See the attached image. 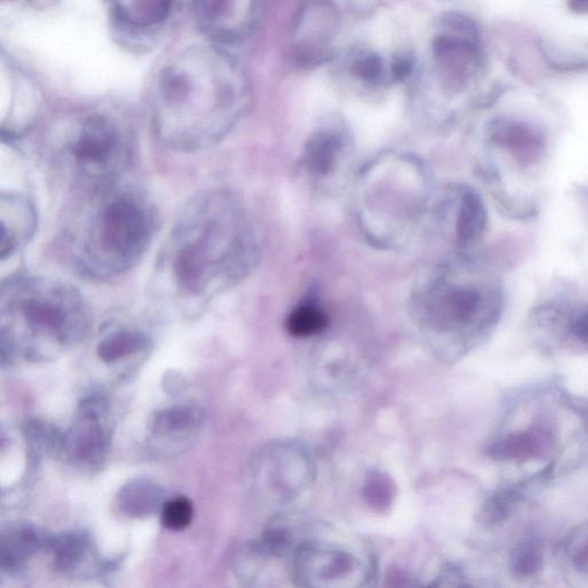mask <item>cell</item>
Instances as JSON below:
<instances>
[{
    "mask_svg": "<svg viewBox=\"0 0 588 588\" xmlns=\"http://www.w3.org/2000/svg\"><path fill=\"white\" fill-rule=\"evenodd\" d=\"M249 106V89L235 61L219 49L192 47L159 69L150 89L155 131L180 152L223 140Z\"/></svg>",
    "mask_w": 588,
    "mask_h": 588,
    "instance_id": "7a4b0ae2",
    "label": "cell"
},
{
    "mask_svg": "<svg viewBox=\"0 0 588 588\" xmlns=\"http://www.w3.org/2000/svg\"><path fill=\"white\" fill-rule=\"evenodd\" d=\"M313 467L301 448L280 445L261 455L258 478L269 497L289 505L300 497L313 479Z\"/></svg>",
    "mask_w": 588,
    "mask_h": 588,
    "instance_id": "30bf717a",
    "label": "cell"
},
{
    "mask_svg": "<svg viewBox=\"0 0 588 588\" xmlns=\"http://www.w3.org/2000/svg\"><path fill=\"white\" fill-rule=\"evenodd\" d=\"M50 541L51 539L34 526L24 524L10 527L2 536V569L8 572L20 571L41 548L50 546Z\"/></svg>",
    "mask_w": 588,
    "mask_h": 588,
    "instance_id": "ac0fdd59",
    "label": "cell"
},
{
    "mask_svg": "<svg viewBox=\"0 0 588 588\" xmlns=\"http://www.w3.org/2000/svg\"><path fill=\"white\" fill-rule=\"evenodd\" d=\"M352 152L353 141L348 129L330 123L309 136L303 149L302 168L311 182L326 188L341 175Z\"/></svg>",
    "mask_w": 588,
    "mask_h": 588,
    "instance_id": "7c38bea8",
    "label": "cell"
},
{
    "mask_svg": "<svg viewBox=\"0 0 588 588\" xmlns=\"http://www.w3.org/2000/svg\"><path fill=\"white\" fill-rule=\"evenodd\" d=\"M203 422V411L196 405H177L157 411L150 422L158 437L179 436L196 431Z\"/></svg>",
    "mask_w": 588,
    "mask_h": 588,
    "instance_id": "7402d4cb",
    "label": "cell"
},
{
    "mask_svg": "<svg viewBox=\"0 0 588 588\" xmlns=\"http://www.w3.org/2000/svg\"><path fill=\"white\" fill-rule=\"evenodd\" d=\"M430 56L439 86L445 90H460L480 61L474 23L461 17L447 19L431 41Z\"/></svg>",
    "mask_w": 588,
    "mask_h": 588,
    "instance_id": "9c48e42d",
    "label": "cell"
},
{
    "mask_svg": "<svg viewBox=\"0 0 588 588\" xmlns=\"http://www.w3.org/2000/svg\"><path fill=\"white\" fill-rule=\"evenodd\" d=\"M542 560L540 544L535 540H527L516 547L511 559V568L517 576L529 577L540 570Z\"/></svg>",
    "mask_w": 588,
    "mask_h": 588,
    "instance_id": "4316f807",
    "label": "cell"
},
{
    "mask_svg": "<svg viewBox=\"0 0 588 588\" xmlns=\"http://www.w3.org/2000/svg\"><path fill=\"white\" fill-rule=\"evenodd\" d=\"M160 515L161 524L166 529L180 532L191 526L195 507L189 498L178 497L166 501Z\"/></svg>",
    "mask_w": 588,
    "mask_h": 588,
    "instance_id": "d4e9b609",
    "label": "cell"
},
{
    "mask_svg": "<svg viewBox=\"0 0 588 588\" xmlns=\"http://www.w3.org/2000/svg\"><path fill=\"white\" fill-rule=\"evenodd\" d=\"M188 387L187 379L178 371H169L163 377L162 388L169 396H178Z\"/></svg>",
    "mask_w": 588,
    "mask_h": 588,
    "instance_id": "f1b7e54d",
    "label": "cell"
},
{
    "mask_svg": "<svg viewBox=\"0 0 588 588\" xmlns=\"http://www.w3.org/2000/svg\"><path fill=\"white\" fill-rule=\"evenodd\" d=\"M572 333L584 343H588V311L579 316L572 323Z\"/></svg>",
    "mask_w": 588,
    "mask_h": 588,
    "instance_id": "f546056e",
    "label": "cell"
},
{
    "mask_svg": "<svg viewBox=\"0 0 588 588\" xmlns=\"http://www.w3.org/2000/svg\"><path fill=\"white\" fill-rule=\"evenodd\" d=\"M446 199L452 209L444 202V210L454 215V231L456 243L466 249L479 239L487 228L488 215L480 197L471 189L460 188L452 190Z\"/></svg>",
    "mask_w": 588,
    "mask_h": 588,
    "instance_id": "2e32d148",
    "label": "cell"
},
{
    "mask_svg": "<svg viewBox=\"0 0 588 588\" xmlns=\"http://www.w3.org/2000/svg\"><path fill=\"white\" fill-rule=\"evenodd\" d=\"M350 72L357 80L369 87H378L392 81L391 63L387 67L385 59L372 52L356 54L350 63Z\"/></svg>",
    "mask_w": 588,
    "mask_h": 588,
    "instance_id": "cb8c5ba5",
    "label": "cell"
},
{
    "mask_svg": "<svg viewBox=\"0 0 588 588\" xmlns=\"http://www.w3.org/2000/svg\"><path fill=\"white\" fill-rule=\"evenodd\" d=\"M514 497L509 494H505L496 497L487 506L486 515L491 522H499L509 514Z\"/></svg>",
    "mask_w": 588,
    "mask_h": 588,
    "instance_id": "83f0119b",
    "label": "cell"
},
{
    "mask_svg": "<svg viewBox=\"0 0 588 588\" xmlns=\"http://www.w3.org/2000/svg\"><path fill=\"white\" fill-rule=\"evenodd\" d=\"M569 9L577 14H588V0H568Z\"/></svg>",
    "mask_w": 588,
    "mask_h": 588,
    "instance_id": "4dcf8cb0",
    "label": "cell"
},
{
    "mask_svg": "<svg viewBox=\"0 0 588 588\" xmlns=\"http://www.w3.org/2000/svg\"><path fill=\"white\" fill-rule=\"evenodd\" d=\"M157 216L140 191L120 186L77 191L59 233L64 261L94 280H111L132 269L148 251Z\"/></svg>",
    "mask_w": 588,
    "mask_h": 588,
    "instance_id": "3957f363",
    "label": "cell"
},
{
    "mask_svg": "<svg viewBox=\"0 0 588 588\" xmlns=\"http://www.w3.org/2000/svg\"><path fill=\"white\" fill-rule=\"evenodd\" d=\"M539 452V442L530 433L514 435L496 445L495 457L498 459L524 460L535 457Z\"/></svg>",
    "mask_w": 588,
    "mask_h": 588,
    "instance_id": "484cf974",
    "label": "cell"
},
{
    "mask_svg": "<svg viewBox=\"0 0 588 588\" xmlns=\"http://www.w3.org/2000/svg\"><path fill=\"white\" fill-rule=\"evenodd\" d=\"M56 568L64 574H73L92 556L91 537L83 531H72L52 538L50 546Z\"/></svg>",
    "mask_w": 588,
    "mask_h": 588,
    "instance_id": "44dd1931",
    "label": "cell"
},
{
    "mask_svg": "<svg viewBox=\"0 0 588 588\" xmlns=\"http://www.w3.org/2000/svg\"><path fill=\"white\" fill-rule=\"evenodd\" d=\"M501 298L488 272L467 258L429 269L415 285L410 316L437 352L457 351L498 318Z\"/></svg>",
    "mask_w": 588,
    "mask_h": 588,
    "instance_id": "277c9868",
    "label": "cell"
},
{
    "mask_svg": "<svg viewBox=\"0 0 588 588\" xmlns=\"http://www.w3.org/2000/svg\"><path fill=\"white\" fill-rule=\"evenodd\" d=\"M286 327L293 337H315L328 329L329 318L317 298L308 297L290 311Z\"/></svg>",
    "mask_w": 588,
    "mask_h": 588,
    "instance_id": "603a6c76",
    "label": "cell"
},
{
    "mask_svg": "<svg viewBox=\"0 0 588 588\" xmlns=\"http://www.w3.org/2000/svg\"><path fill=\"white\" fill-rule=\"evenodd\" d=\"M337 28V13L326 2L308 6L296 27V56L303 63L321 61L328 53Z\"/></svg>",
    "mask_w": 588,
    "mask_h": 588,
    "instance_id": "5bb4252c",
    "label": "cell"
},
{
    "mask_svg": "<svg viewBox=\"0 0 588 588\" xmlns=\"http://www.w3.org/2000/svg\"><path fill=\"white\" fill-rule=\"evenodd\" d=\"M258 256L243 206L227 191L203 192L187 205L160 250L153 295L185 318L196 317L243 281Z\"/></svg>",
    "mask_w": 588,
    "mask_h": 588,
    "instance_id": "6da1fadb",
    "label": "cell"
},
{
    "mask_svg": "<svg viewBox=\"0 0 588 588\" xmlns=\"http://www.w3.org/2000/svg\"><path fill=\"white\" fill-rule=\"evenodd\" d=\"M363 560L346 550L323 542H305L297 548L293 575L305 587H356L370 578Z\"/></svg>",
    "mask_w": 588,
    "mask_h": 588,
    "instance_id": "ba28073f",
    "label": "cell"
},
{
    "mask_svg": "<svg viewBox=\"0 0 588 588\" xmlns=\"http://www.w3.org/2000/svg\"><path fill=\"white\" fill-rule=\"evenodd\" d=\"M265 0H195V13L206 34L220 43L249 37L256 28Z\"/></svg>",
    "mask_w": 588,
    "mask_h": 588,
    "instance_id": "8fae6325",
    "label": "cell"
},
{
    "mask_svg": "<svg viewBox=\"0 0 588 588\" xmlns=\"http://www.w3.org/2000/svg\"><path fill=\"white\" fill-rule=\"evenodd\" d=\"M165 502L163 489L156 481L146 478L128 481L117 496L119 510L132 518L155 516L161 512Z\"/></svg>",
    "mask_w": 588,
    "mask_h": 588,
    "instance_id": "d6986e66",
    "label": "cell"
},
{
    "mask_svg": "<svg viewBox=\"0 0 588 588\" xmlns=\"http://www.w3.org/2000/svg\"><path fill=\"white\" fill-rule=\"evenodd\" d=\"M109 407L106 398L92 396L83 400L81 417L64 433L63 452L73 461L89 468H99L106 459L110 432L106 423Z\"/></svg>",
    "mask_w": 588,
    "mask_h": 588,
    "instance_id": "4fadbf2b",
    "label": "cell"
},
{
    "mask_svg": "<svg viewBox=\"0 0 588 588\" xmlns=\"http://www.w3.org/2000/svg\"><path fill=\"white\" fill-rule=\"evenodd\" d=\"M3 366L20 348L40 358L82 341L91 327V313L82 295L66 283L18 276L0 295Z\"/></svg>",
    "mask_w": 588,
    "mask_h": 588,
    "instance_id": "5b68a950",
    "label": "cell"
},
{
    "mask_svg": "<svg viewBox=\"0 0 588 588\" xmlns=\"http://www.w3.org/2000/svg\"><path fill=\"white\" fill-rule=\"evenodd\" d=\"M53 155L77 191L93 190L119 182L131 161L132 140L116 117L92 112L60 131Z\"/></svg>",
    "mask_w": 588,
    "mask_h": 588,
    "instance_id": "52a82bcc",
    "label": "cell"
},
{
    "mask_svg": "<svg viewBox=\"0 0 588 588\" xmlns=\"http://www.w3.org/2000/svg\"><path fill=\"white\" fill-rule=\"evenodd\" d=\"M175 0H111L117 18L127 27L152 29L166 21Z\"/></svg>",
    "mask_w": 588,
    "mask_h": 588,
    "instance_id": "ffe728a7",
    "label": "cell"
},
{
    "mask_svg": "<svg viewBox=\"0 0 588 588\" xmlns=\"http://www.w3.org/2000/svg\"><path fill=\"white\" fill-rule=\"evenodd\" d=\"M2 239L0 256L11 258L29 243L38 226L37 210L29 199L21 195L3 193L0 198Z\"/></svg>",
    "mask_w": 588,
    "mask_h": 588,
    "instance_id": "9a60e30c",
    "label": "cell"
},
{
    "mask_svg": "<svg viewBox=\"0 0 588 588\" xmlns=\"http://www.w3.org/2000/svg\"><path fill=\"white\" fill-rule=\"evenodd\" d=\"M360 226L373 245L409 243L426 216L430 182L423 165L400 155L385 156L362 171L357 193Z\"/></svg>",
    "mask_w": 588,
    "mask_h": 588,
    "instance_id": "8992f818",
    "label": "cell"
},
{
    "mask_svg": "<svg viewBox=\"0 0 588 588\" xmlns=\"http://www.w3.org/2000/svg\"><path fill=\"white\" fill-rule=\"evenodd\" d=\"M150 339L146 332L127 325L110 323L100 336L97 357L107 365H114L149 349Z\"/></svg>",
    "mask_w": 588,
    "mask_h": 588,
    "instance_id": "e0dca14e",
    "label": "cell"
}]
</instances>
